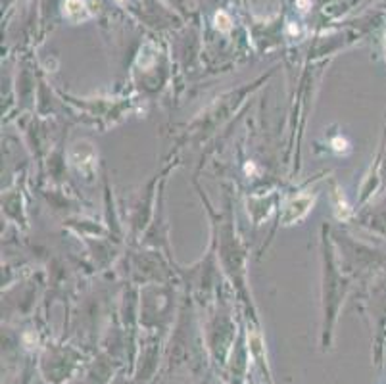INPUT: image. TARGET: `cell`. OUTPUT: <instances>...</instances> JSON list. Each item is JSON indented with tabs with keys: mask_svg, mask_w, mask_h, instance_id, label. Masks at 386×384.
<instances>
[{
	"mask_svg": "<svg viewBox=\"0 0 386 384\" xmlns=\"http://www.w3.org/2000/svg\"><path fill=\"white\" fill-rule=\"evenodd\" d=\"M221 21V29H225L227 31L229 29V19H227V16L225 14H217V23Z\"/></svg>",
	"mask_w": 386,
	"mask_h": 384,
	"instance_id": "obj_1",
	"label": "cell"
}]
</instances>
